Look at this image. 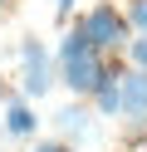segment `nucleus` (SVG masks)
<instances>
[{"label": "nucleus", "mask_w": 147, "mask_h": 152, "mask_svg": "<svg viewBox=\"0 0 147 152\" xmlns=\"http://www.w3.org/2000/svg\"><path fill=\"white\" fill-rule=\"evenodd\" d=\"M59 79L69 83V93H78V98H88V93L98 88V79L108 74L103 64V49H93V39L83 34V25H74V30L64 34V44H59Z\"/></svg>", "instance_id": "nucleus-1"}, {"label": "nucleus", "mask_w": 147, "mask_h": 152, "mask_svg": "<svg viewBox=\"0 0 147 152\" xmlns=\"http://www.w3.org/2000/svg\"><path fill=\"white\" fill-rule=\"evenodd\" d=\"M59 79V59L44 49V39H20V88H25V98H44L49 88H54Z\"/></svg>", "instance_id": "nucleus-2"}, {"label": "nucleus", "mask_w": 147, "mask_h": 152, "mask_svg": "<svg viewBox=\"0 0 147 152\" xmlns=\"http://www.w3.org/2000/svg\"><path fill=\"white\" fill-rule=\"evenodd\" d=\"M78 25H83V34L93 39V49H103V54H108V49H123V44H127V30H132L127 15L113 10V5H93Z\"/></svg>", "instance_id": "nucleus-3"}, {"label": "nucleus", "mask_w": 147, "mask_h": 152, "mask_svg": "<svg viewBox=\"0 0 147 152\" xmlns=\"http://www.w3.org/2000/svg\"><path fill=\"white\" fill-rule=\"evenodd\" d=\"M118 88H123V113H118V118H127L132 128H142L147 123V69L118 74Z\"/></svg>", "instance_id": "nucleus-4"}, {"label": "nucleus", "mask_w": 147, "mask_h": 152, "mask_svg": "<svg viewBox=\"0 0 147 152\" xmlns=\"http://www.w3.org/2000/svg\"><path fill=\"white\" fill-rule=\"evenodd\" d=\"M88 98H93V108H98V113L118 118V113H123V88H118V69H108L103 79H98V88L88 93Z\"/></svg>", "instance_id": "nucleus-5"}, {"label": "nucleus", "mask_w": 147, "mask_h": 152, "mask_svg": "<svg viewBox=\"0 0 147 152\" xmlns=\"http://www.w3.org/2000/svg\"><path fill=\"white\" fill-rule=\"evenodd\" d=\"M34 128H39L34 108L20 103V98H10V103H5V132H10V137H34Z\"/></svg>", "instance_id": "nucleus-6"}, {"label": "nucleus", "mask_w": 147, "mask_h": 152, "mask_svg": "<svg viewBox=\"0 0 147 152\" xmlns=\"http://www.w3.org/2000/svg\"><path fill=\"white\" fill-rule=\"evenodd\" d=\"M59 132H69V137H83V132H88V108H83V103L59 108Z\"/></svg>", "instance_id": "nucleus-7"}, {"label": "nucleus", "mask_w": 147, "mask_h": 152, "mask_svg": "<svg viewBox=\"0 0 147 152\" xmlns=\"http://www.w3.org/2000/svg\"><path fill=\"white\" fill-rule=\"evenodd\" d=\"M123 15H127V25H132L137 34H147V0H127Z\"/></svg>", "instance_id": "nucleus-8"}, {"label": "nucleus", "mask_w": 147, "mask_h": 152, "mask_svg": "<svg viewBox=\"0 0 147 152\" xmlns=\"http://www.w3.org/2000/svg\"><path fill=\"white\" fill-rule=\"evenodd\" d=\"M127 64H132V69H147V34L127 39Z\"/></svg>", "instance_id": "nucleus-9"}, {"label": "nucleus", "mask_w": 147, "mask_h": 152, "mask_svg": "<svg viewBox=\"0 0 147 152\" xmlns=\"http://www.w3.org/2000/svg\"><path fill=\"white\" fill-rule=\"evenodd\" d=\"M34 152H64V142H39Z\"/></svg>", "instance_id": "nucleus-10"}, {"label": "nucleus", "mask_w": 147, "mask_h": 152, "mask_svg": "<svg viewBox=\"0 0 147 152\" xmlns=\"http://www.w3.org/2000/svg\"><path fill=\"white\" fill-rule=\"evenodd\" d=\"M54 10H59V15H69V10H74V0H54Z\"/></svg>", "instance_id": "nucleus-11"}, {"label": "nucleus", "mask_w": 147, "mask_h": 152, "mask_svg": "<svg viewBox=\"0 0 147 152\" xmlns=\"http://www.w3.org/2000/svg\"><path fill=\"white\" fill-rule=\"evenodd\" d=\"M64 152H74V147H64Z\"/></svg>", "instance_id": "nucleus-12"}, {"label": "nucleus", "mask_w": 147, "mask_h": 152, "mask_svg": "<svg viewBox=\"0 0 147 152\" xmlns=\"http://www.w3.org/2000/svg\"><path fill=\"white\" fill-rule=\"evenodd\" d=\"M0 5H5V0H0Z\"/></svg>", "instance_id": "nucleus-13"}]
</instances>
